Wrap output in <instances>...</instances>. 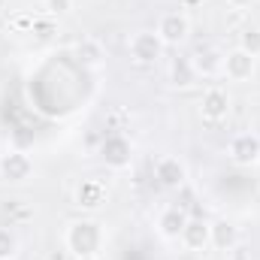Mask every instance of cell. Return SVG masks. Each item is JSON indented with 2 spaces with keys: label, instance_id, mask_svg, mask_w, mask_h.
<instances>
[{
  "label": "cell",
  "instance_id": "obj_24",
  "mask_svg": "<svg viewBox=\"0 0 260 260\" xmlns=\"http://www.w3.org/2000/svg\"><path fill=\"white\" fill-rule=\"evenodd\" d=\"M73 260H100L97 254H82V257H73Z\"/></svg>",
  "mask_w": 260,
  "mask_h": 260
},
{
  "label": "cell",
  "instance_id": "obj_4",
  "mask_svg": "<svg viewBox=\"0 0 260 260\" xmlns=\"http://www.w3.org/2000/svg\"><path fill=\"white\" fill-rule=\"evenodd\" d=\"M154 34L164 40L167 49H170V46H173V49L185 46L188 37H191V18H188V12H182V9H170V12H164V15L157 18Z\"/></svg>",
  "mask_w": 260,
  "mask_h": 260
},
{
  "label": "cell",
  "instance_id": "obj_6",
  "mask_svg": "<svg viewBox=\"0 0 260 260\" xmlns=\"http://www.w3.org/2000/svg\"><path fill=\"white\" fill-rule=\"evenodd\" d=\"M227 160L233 167H254L260 160V136L257 133H236L227 142Z\"/></svg>",
  "mask_w": 260,
  "mask_h": 260
},
{
  "label": "cell",
  "instance_id": "obj_1",
  "mask_svg": "<svg viewBox=\"0 0 260 260\" xmlns=\"http://www.w3.org/2000/svg\"><path fill=\"white\" fill-rule=\"evenodd\" d=\"M106 245V230L100 221L94 218H76L70 221L64 230V248L73 254V257H82V254H97L103 251Z\"/></svg>",
  "mask_w": 260,
  "mask_h": 260
},
{
  "label": "cell",
  "instance_id": "obj_10",
  "mask_svg": "<svg viewBox=\"0 0 260 260\" xmlns=\"http://www.w3.org/2000/svg\"><path fill=\"white\" fill-rule=\"evenodd\" d=\"M179 242H182L188 251H194V254L209 251V248H212V221H206V218H188V224H185Z\"/></svg>",
  "mask_w": 260,
  "mask_h": 260
},
{
  "label": "cell",
  "instance_id": "obj_8",
  "mask_svg": "<svg viewBox=\"0 0 260 260\" xmlns=\"http://www.w3.org/2000/svg\"><path fill=\"white\" fill-rule=\"evenodd\" d=\"M188 218H191V215H188L182 206L170 203V206H164V209L157 212V218H154V227H157L160 239H167V242H179V236H182V230H185Z\"/></svg>",
  "mask_w": 260,
  "mask_h": 260
},
{
  "label": "cell",
  "instance_id": "obj_19",
  "mask_svg": "<svg viewBox=\"0 0 260 260\" xmlns=\"http://www.w3.org/2000/svg\"><path fill=\"white\" fill-rule=\"evenodd\" d=\"M73 3L76 0H43V12L49 18H64V15L73 12Z\"/></svg>",
  "mask_w": 260,
  "mask_h": 260
},
{
  "label": "cell",
  "instance_id": "obj_9",
  "mask_svg": "<svg viewBox=\"0 0 260 260\" xmlns=\"http://www.w3.org/2000/svg\"><path fill=\"white\" fill-rule=\"evenodd\" d=\"M254 73H257V58H251L242 49L224 52V67H221V76L224 79H230V82H248Z\"/></svg>",
  "mask_w": 260,
  "mask_h": 260
},
{
  "label": "cell",
  "instance_id": "obj_26",
  "mask_svg": "<svg viewBox=\"0 0 260 260\" xmlns=\"http://www.w3.org/2000/svg\"><path fill=\"white\" fill-rule=\"evenodd\" d=\"M9 260H18V257H9Z\"/></svg>",
  "mask_w": 260,
  "mask_h": 260
},
{
  "label": "cell",
  "instance_id": "obj_20",
  "mask_svg": "<svg viewBox=\"0 0 260 260\" xmlns=\"http://www.w3.org/2000/svg\"><path fill=\"white\" fill-rule=\"evenodd\" d=\"M15 30H30L34 34V24H37V15H15L12 21H9Z\"/></svg>",
  "mask_w": 260,
  "mask_h": 260
},
{
  "label": "cell",
  "instance_id": "obj_17",
  "mask_svg": "<svg viewBox=\"0 0 260 260\" xmlns=\"http://www.w3.org/2000/svg\"><path fill=\"white\" fill-rule=\"evenodd\" d=\"M236 49H242V52H248L251 58H260V27H254V24H245V27L239 30V40H236Z\"/></svg>",
  "mask_w": 260,
  "mask_h": 260
},
{
  "label": "cell",
  "instance_id": "obj_2",
  "mask_svg": "<svg viewBox=\"0 0 260 260\" xmlns=\"http://www.w3.org/2000/svg\"><path fill=\"white\" fill-rule=\"evenodd\" d=\"M230 109H233V97L224 85H206L203 88L197 112L206 124H224L230 118Z\"/></svg>",
  "mask_w": 260,
  "mask_h": 260
},
{
  "label": "cell",
  "instance_id": "obj_18",
  "mask_svg": "<svg viewBox=\"0 0 260 260\" xmlns=\"http://www.w3.org/2000/svg\"><path fill=\"white\" fill-rule=\"evenodd\" d=\"M15 251H18V236L9 227H0V260L15 257Z\"/></svg>",
  "mask_w": 260,
  "mask_h": 260
},
{
  "label": "cell",
  "instance_id": "obj_7",
  "mask_svg": "<svg viewBox=\"0 0 260 260\" xmlns=\"http://www.w3.org/2000/svg\"><path fill=\"white\" fill-rule=\"evenodd\" d=\"M154 179H157L167 191H179V188H185V182H188V167H185V160L176 157V154H160V157L154 160Z\"/></svg>",
  "mask_w": 260,
  "mask_h": 260
},
{
  "label": "cell",
  "instance_id": "obj_16",
  "mask_svg": "<svg viewBox=\"0 0 260 260\" xmlns=\"http://www.w3.org/2000/svg\"><path fill=\"white\" fill-rule=\"evenodd\" d=\"M197 82H200V76H197L191 58H176V61L170 64V85H173V88L188 91V88H194Z\"/></svg>",
  "mask_w": 260,
  "mask_h": 260
},
{
  "label": "cell",
  "instance_id": "obj_11",
  "mask_svg": "<svg viewBox=\"0 0 260 260\" xmlns=\"http://www.w3.org/2000/svg\"><path fill=\"white\" fill-rule=\"evenodd\" d=\"M106 200H109V191H106V185L100 179H82L79 182V188H76V206L82 212H97V209L106 206Z\"/></svg>",
  "mask_w": 260,
  "mask_h": 260
},
{
  "label": "cell",
  "instance_id": "obj_21",
  "mask_svg": "<svg viewBox=\"0 0 260 260\" xmlns=\"http://www.w3.org/2000/svg\"><path fill=\"white\" fill-rule=\"evenodd\" d=\"M224 260H251V251L242 248V245H236V248H230V251L224 254Z\"/></svg>",
  "mask_w": 260,
  "mask_h": 260
},
{
  "label": "cell",
  "instance_id": "obj_5",
  "mask_svg": "<svg viewBox=\"0 0 260 260\" xmlns=\"http://www.w3.org/2000/svg\"><path fill=\"white\" fill-rule=\"evenodd\" d=\"M34 176V157L21 148H9L6 154H0V179L9 185H24Z\"/></svg>",
  "mask_w": 260,
  "mask_h": 260
},
{
  "label": "cell",
  "instance_id": "obj_3",
  "mask_svg": "<svg viewBox=\"0 0 260 260\" xmlns=\"http://www.w3.org/2000/svg\"><path fill=\"white\" fill-rule=\"evenodd\" d=\"M164 52H167V46H164V40L154 30H136V34H130L127 55L136 67H154L164 58Z\"/></svg>",
  "mask_w": 260,
  "mask_h": 260
},
{
  "label": "cell",
  "instance_id": "obj_13",
  "mask_svg": "<svg viewBox=\"0 0 260 260\" xmlns=\"http://www.w3.org/2000/svg\"><path fill=\"white\" fill-rule=\"evenodd\" d=\"M191 64H194L197 76L200 79H212V76H221V67H224V52L215 49V46H206V49H197L191 55Z\"/></svg>",
  "mask_w": 260,
  "mask_h": 260
},
{
  "label": "cell",
  "instance_id": "obj_22",
  "mask_svg": "<svg viewBox=\"0 0 260 260\" xmlns=\"http://www.w3.org/2000/svg\"><path fill=\"white\" fill-rule=\"evenodd\" d=\"M254 3H257V0H227V6H230V9H236V12H248Z\"/></svg>",
  "mask_w": 260,
  "mask_h": 260
},
{
  "label": "cell",
  "instance_id": "obj_12",
  "mask_svg": "<svg viewBox=\"0 0 260 260\" xmlns=\"http://www.w3.org/2000/svg\"><path fill=\"white\" fill-rule=\"evenodd\" d=\"M103 160H106V167H112V170H124L130 167V157H133V148H130V139L127 136H121V133H112V136H106V142H103Z\"/></svg>",
  "mask_w": 260,
  "mask_h": 260
},
{
  "label": "cell",
  "instance_id": "obj_25",
  "mask_svg": "<svg viewBox=\"0 0 260 260\" xmlns=\"http://www.w3.org/2000/svg\"><path fill=\"white\" fill-rule=\"evenodd\" d=\"M3 9H6V0H0V15H3Z\"/></svg>",
  "mask_w": 260,
  "mask_h": 260
},
{
  "label": "cell",
  "instance_id": "obj_14",
  "mask_svg": "<svg viewBox=\"0 0 260 260\" xmlns=\"http://www.w3.org/2000/svg\"><path fill=\"white\" fill-rule=\"evenodd\" d=\"M76 58H79V64L88 67V70H100V67L106 64V46H103V40L82 37L76 43Z\"/></svg>",
  "mask_w": 260,
  "mask_h": 260
},
{
  "label": "cell",
  "instance_id": "obj_23",
  "mask_svg": "<svg viewBox=\"0 0 260 260\" xmlns=\"http://www.w3.org/2000/svg\"><path fill=\"white\" fill-rule=\"evenodd\" d=\"M206 0H179V6H182V12L185 9H197V6H203Z\"/></svg>",
  "mask_w": 260,
  "mask_h": 260
},
{
  "label": "cell",
  "instance_id": "obj_15",
  "mask_svg": "<svg viewBox=\"0 0 260 260\" xmlns=\"http://www.w3.org/2000/svg\"><path fill=\"white\" fill-rule=\"evenodd\" d=\"M236 245H242L239 227H236L233 221H227V218L212 221V248L227 254V251H230V248H236Z\"/></svg>",
  "mask_w": 260,
  "mask_h": 260
}]
</instances>
